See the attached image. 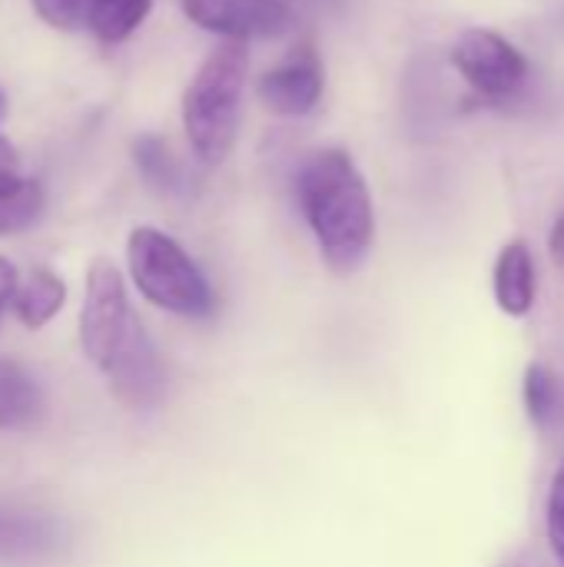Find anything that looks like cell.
I'll return each instance as SVG.
<instances>
[{
	"mask_svg": "<svg viewBox=\"0 0 564 567\" xmlns=\"http://www.w3.org/2000/svg\"><path fill=\"white\" fill-rule=\"evenodd\" d=\"M296 199L322 262L336 276L359 272L376 243V206L359 163L339 146L309 153L296 173Z\"/></svg>",
	"mask_w": 564,
	"mask_h": 567,
	"instance_id": "1",
	"label": "cell"
},
{
	"mask_svg": "<svg viewBox=\"0 0 564 567\" xmlns=\"http://www.w3.org/2000/svg\"><path fill=\"white\" fill-rule=\"evenodd\" d=\"M246 76H249L246 43L223 40L216 50L206 53V60L196 66L193 80L183 90V103H180L183 133L193 156L203 166H219L236 146Z\"/></svg>",
	"mask_w": 564,
	"mask_h": 567,
	"instance_id": "2",
	"label": "cell"
},
{
	"mask_svg": "<svg viewBox=\"0 0 564 567\" xmlns=\"http://www.w3.org/2000/svg\"><path fill=\"white\" fill-rule=\"evenodd\" d=\"M126 269L146 302L183 319H203L216 299L193 256L163 229L136 226L126 239Z\"/></svg>",
	"mask_w": 564,
	"mask_h": 567,
	"instance_id": "3",
	"label": "cell"
},
{
	"mask_svg": "<svg viewBox=\"0 0 564 567\" xmlns=\"http://www.w3.org/2000/svg\"><path fill=\"white\" fill-rule=\"evenodd\" d=\"M143 322L130 306L123 272L110 259H93L86 266L83 306H80V346L86 359L106 375L140 339Z\"/></svg>",
	"mask_w": 564,
	"mask_h": 567,
	"instance_id": "4",
	"label": "cell"
},
{
	"mask_svg": "<svg viewBox=\"0 0 564 567\" xmlns=\"http://www.w3.org/2000/svg\"><path fill=\"white\" fill-rule=\"evenodd\" d=\"M449 60L469 90L482 100H509L529 80V56L499 30L469 27L455 37Z\"/></svg>",
	"mask_w": 564,
	"mask_h": 567,
	"instance_id": "5",
	"label": "cell"
},
{
	"mask_svg": "<svg viewBox=\"0 0 564 567\" xmlns=\"http://www.w3.org/2000/svg\"><path fill=\"white\" fill-rule=\"evenodd\" d=\"M180 10L189 23L229 43L279 40L296 30L286 0H180Z\"/></svg>",
	"mask_w": 564,
	"mask_h": 567,
	"instance_id": "6",
	"label": "cell"
},
{
	"mask_svg": "<svg viewBox=\"0 0 564 567\" xmlns=\"http://www.w3.org/2000/svg\"><path fill=\"white\" fill-rule=\"evenodd\" d=\"M326 90V66L309 37H299L256 80L259 103L276 116H306L319 106Z\"/></svg>",
	"mask_w": 564,
	"mask_h": 567,
	"instance_id": "7",
	"label": "cell"
},
{
	"mask_svg": "<svg viewBox=\"0 0 564 567\" xmlns=\"http://www.w3.org/2000/svg\"><path fill=\"white\" fill-rule=\"evenodd\" d=\"M106 379H110V389H113L116 402H123L126 409H153L166 395V369H163L160 352L150 342V336H143L106 372Z\"/></svg>",
	"mask_w": 564,
	"mask_h": 567,
	"instance_id": "8",
	"label": "cell"
},
{
	"mask_svg": "<svg viewBox=\"0 0 564 567\" xmlns=\"http://www.w3.org/2000/svg\"><path fill=\"white\" fill-rule=\"evenodd\" d=\"M492 289H495L499 309L512 319H525L535 309L539 272H535V256L525 239H512L499 249L495 269H492Z\"/></svg>",
	"mask_w": 564,
	"mask_h": 567,
	"instance_id": "9",
	"label": "cell"
},
{
	"mask_svg": "<svg viewBox=\"0 0 564 567\" xmlns=\"http://www.w3.org/2000/svg\"><path fill=\"white\" fill-rule=\"evenodd\" d=\"M63 302H66V282L53 269H33L20 276L10 309L23 329H43L47 322L57 319Z\"/></svg>",
	"mask_w": 564,
	"mask_h": 567,
	"instance_id": "10",
	"label": "cell"
},
{
	"mask_svg": "<svg viewBox=\"0 0 564 567\" xmlns=\"http://www.w3.org/2000/svg\"><path fill=\"white\" fill-rule=\"evenodd\" d=\"M40 412H43V399L33 375L17 362L0 359V432L30 429L40 419Z\"/></svg>",
	"mask_w": 564,
	"mask_h": 567,
	"instance_id": "11",
	"label": "cell"
},
{
	"mask_svg": "<svg viewBox=\"0 0 564 567\" xmlns=\"http://www.w3.org/2000/svg\"><path fill=\"white\" fill-rule=\"evenodd\" d=\"M43 213V189L30 176L0 179V236H17L30 229Z\"/></svg>",
	"mask_w": 564,
	"mask_h": 567,
	"instance_id": "12",
	"label": "cell"
},
{
	"mask_svg": "<svg viewBox=\"0 0 564 567\" xmlns=\"http://www.w3.org/2000/svg\"><path fill=\"white\" fill-rule=\"evenodd\" d=\"M525 409H529V419L539 432H552L555 422L562 419V405H564V392H562V379L542 365V362H532L525 369Z\"/></svg>",
	"mask_w": 564,
	"mask_h": 567,
	"instance_id": "13",
	"label": "cell"
},
{
	"mask_svg": "<svg viewBox=\"0 0 564 567\" xmlns=\"http://www.w3.org/2000/svg\"><path fill=\"white\" fill-rule=\"evenodd\" d=\"M150 10H153V0H100L90 13L86 30L100 43H123L140 30Z\"/></svg>",
	"mask_w": 564,
	"mask_h": 567,
	"instance_id": "14",
	"label": "cell"
},
{
	"mask_svg": "<svg viewBox=\"0 0 564 567\" xmlns=\"http://www.w3.org/2000/svg\"><path fill=\"white\" fill-rule=\"evenodd\" d=\"M37 17L57 30H80L90 23V13L100 0H30Z\"/></svg>",
	"mask_w": 564,
	"mask_h": 567,
	"instance_id": "15",
	"label": "cell"
},
{
	"mask_svg": "<svg viewBox=\"0 0 564 567\" xmlns=\"http://www.w3.org/2000/svg\"><path fill=\"white\" fill-rule=\"evenodd\" d=\"M133 153H136V163L146 173V179H153L156 186H176V163H173L170 150L156 136L136 140Z\"/></svg>",
	"mask_w": 564,
	"mask_h": 567,
	"instance_id": "16",
	"label": "cell"
},
{
	"mask_svg": "<svg viewBox=\"0 0 564 567\" xmlns=\"http://www.w3.org/2000/svg\"><path fill=\"white\" fill-rule=\"evenodd\" d=\"M545 528H548V545L564 567V472L552 478L548 488V508H545Z\"/></svg>",
	"mask_w": 564,
	"mask_h": 567,
	"instance_id": "17",
	"label": "cell"
},
{
	"mask_svg": "<svg viewBox=\"0 0 564 567\" xmlns=\"http://www.w3.org/2000/svg\"><path fill=\"white\" fill-rule=\"evenodd\" d=\"M17 286H20V272L13 269V262L0 256V316L7 312V306H13Z\"/></svg>",
	"mask_w": 564,
	"mask_h": 567,
	"instance_id": "18",
	"label": "cell"
},
{
	"mask_svg": "<svg viewBox=\"0 0 564 567\" xmlns=\"http://www.w3.org/2000/svg\"><path fill=\"white\" fill-rule=\"evenodd\" d=\"M10 176H20V156H17V150L0 136V179H10Z\"/></svg>",
	"mask_w": 564,
	"mask_h": 567,
	"instance_id": "19",
	"label": "cell"
},
{
	"mask_svg": "<svg viewBox=\"0 0 564 567\" xmlns=\"http://www.w3.org/2000/svg\"><path fill=\"white\" fill-rule=\"evenodd\" d=\"M548 246H552V259H555V266H558V269L564 272V216H558V219H555Z\"/></svg>",
	"mask_w": 564,
	"mask_h": 567,
	"instance_id": "20",
	"label": "cell"
},
{
	"mask_svg": "<svg viewBox=\"0 0 564 567\" xmlns=\"http://www.w3.org/2000/svg\"><path fill=\"white\" fill-rule=\"evenodd\" d=\"M3 116H7V96H3V90H0V123H3Z\"/></svg>",
	"mask_w": 564,
	"mask_h": 567,
	"instance_id": "21",
	"label": "cell"
}]
</instances>
